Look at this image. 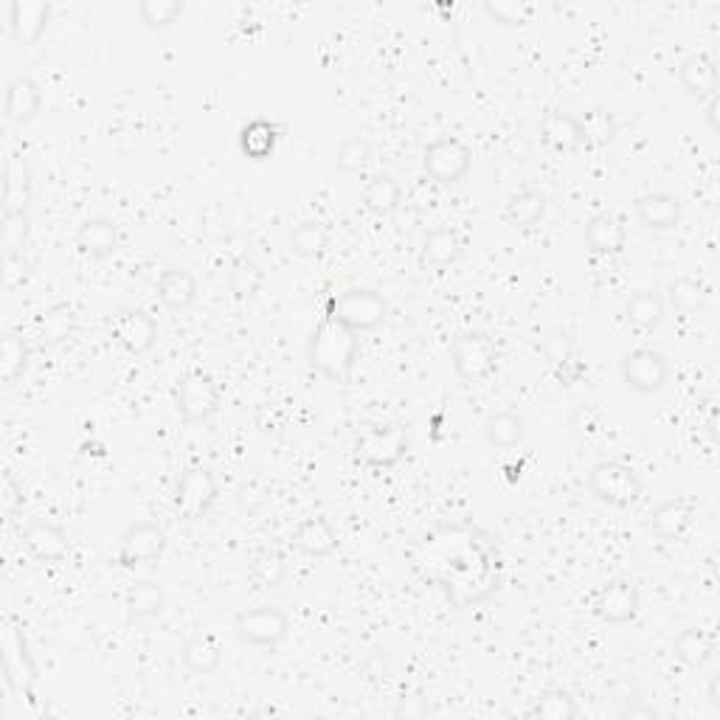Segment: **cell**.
<instances>
[{
  "mask_svg": "<svg viewBox=\"0 0 720 720\" xmlns=\"http://www.w3.org/2000/svg\"><path fill=\"white\" fill-rule=\"evenodd\" d=\"M358 358L360 335L329 313H324L307 344L310 369L333 383H349L355 367H358Z\"/></svg>",
  "mask_w": 720,
  "mask_h": 720,
  "instance_id": "obj_1",
  "label": "cell"
},
{
  "mask_svg": "<svg viewBox=\"0 0 720 720\" xmlns=\"http://www.w3.org/2000/svg\"><path fill=\"white\" fill-rule=\"evenodd\" d=\"M324 313H329L360 335L383 327L392 315V304L374 288H349L338 295H329Z\"/></svg>",
  "mask_w": 720,
  "mask_h": 720,
  "instance_id": "obj_2",
  "label": "cell"
},
{
  "mask_svg": "<svg viewBox=\"0 0 720 720\" xmlns=\"http://www.w3.org/2000/svg\"><path fill=\"white\" fill-rule=\"evenodd\" d=\"M0 662H3V682H7L9 693L28 698L32 687L37 684V664L28 650L26 634L14 616H7L3 630H0Z\"/></svg>",
  "mask_w": 720,
  "mask_h": 720,
  "instance_id": "obj_3",
  "label": "cell"
},
{
  "mask_svg": "<svg viewBox=\"0 0 720 720\" xmlns=\"http://www.w3.org/2000/svg\"><path fill=\"white\" fill-rule=\"evenodd\" d=\"M175 408L186 426L204 428L220 411V388L214 378L200 369H191L175 383Z\"/></svg>",
  "mask_w": 720,
  "mask_h": 720,
  "instance_id": "obj_4",
  "label": "cell"
},
{
  "mask_svg": "<svg viewBox=\"0 0 720 720\" xmlns=\"http://www.w3.org/2000/svg\"><path fill=\"white\" fill-rule=\"evenodd\" d=\"M411 448V431L406 426H369L355 439V458L360 465L388 471L406 456Z\"/></svg>",
  "mask_w": 720,
  "mask_h": 720,
  "instance_id": "obj_5",
  "label": "cell"
},
{
  "mask_svg": "<svg viewBox=\"0 0 720 720\" xmlns=\"http://www.w3.org/2000/svg\"><path fill=\"white\" fill-rule=\"evenodd\" d=\"M217 498H220V481H217L214 473L200 465L189 467V471H184V476L177 478L175 496H172V512H175L177 521L195 524V521L209 515L211 507L217 504Z\"/></svg>",
  "mask_w": 720,
  "mask_h": 720,
  "instance_id": "obj_6",
  "label": "cell"
},
{
  "mask_svg": "<svg viewBox=\"0 0 720 720\" xmlns=\"http://www.w3.org/2000/svg\"><path fill=\"white\" fill-rule=\"evenodd\" d=\"M589 490L596 501L616 510H628L642 498V478L623 462H596L589 471Z\"/></svg>",
  "mask_w": 720,
  "mask_h": 720,
  "instance_id": "obj_7",
  "label": "cell"
},
{
  "mask_svg": "<svg viewBox=\"0 0 720 720\" xmlns=\"http://www.w3.org/2000/svg\"><path fill=\"white\" fill-rule=\"evenodd\" d=\"M473 166L471 147L456 136H439L422 152V170L439 186L462 184Z\"/></svg>",
  "mask_w": 720,
  "mask_h": 720,
  "instance_id": "obj_8",
  "label": "cell"
},
{
  "mask_svg": "<svg viewBox=\"0 0 720 720\" xmlns=\"http://www.w3.org/2000/svg\"><path fill=\"white\" fill-rule=\"evenodd\" d=\"M619 374L623 383L636 394H655L667 388L670 378H673V367H670L667 355L655 352V349H630L619 360Z\"/></svg>",
  "mask_w": 720,
  "mask_h": 720,
  "instance_id": "obj_9",
  "label": "cell"
},
{
  "mask_svg": "<svg viewBox=\"0 0 720 720\" xmlns=\"http://www.w3.org/2000/svg\"><path fill=\"white\" fill-rule=\"evenodd\" d=\"M234 630L245 644L254 648H279L288 642L290 619L282 608L274 605H259V608H245L234 616Z\"/></svg>",
  "mask_w": 720,
  "mask_h": 720,
  "instance_id": "obj_10",
  "label": "cell"
},
{
  "mask_svg": "<svg viewBox=\"0 0 720 720\" xmlns=\"http://www.w3.org/2000/svg\"><path fill=\"white\" fill-rule=\"evenodd\" d=\"M451 363L458 380L465 383H485L498 363L496 344L485 333H467L453 338Z\"/></svg>",
  "mask_w": 720,
  "mask_h": 720,
  "instance_id": "obj_11",
  "label": "cell"
},
{
  "mask_svg": "<svg viewBox=\"0 0 720 720\" xmlns=\"http://www.w3.org/2000/svg\"><path fill=\"white\" fill-rule=\"evenodd\" d=\"M166 551V532L155 521H136L118 537L116 564L121 569H136L141 564H155Z\"/></svg>",
  "mask_w": 720,
  "mask_h": 720,
  "instance_id": "obj_12",
  "label": "cell"
},
{
  "mask_svg": "<svg viewBox=\"0 0 720 720\" xmlns=\"http://www.w3.org/2000/svg\"><path fill=\"white\" fill-rule=\"evenodd\" d=\"M594 614L608 625H628L639 616L642 608V594L630 580H611V583L600 585L591 600Z\"/></svg>",
  "mask_w": 720,
  "mask_h": 720,
  "instance_id": "obj_13",
  "label": "cell"
},
{
  "mask_svg": "<svg viewBox=\"0 0 720 720\" xmlns=\"http://www.w3.org/2000/svg\"><path fill=\"white\" fill-rule=\"evenodd\" d=\"M111 335L127 355L141 358V355L152 352V347L158 344V324L147 310L127 307L113 318Z\"/></svg>",
  "mask_w": 720,
  "mask_h": 720,
  "instance_id": "obj_14",
  "label": "cell"
},
{
  "mask_svg": "<svg viewBox=\"0 0 720 720\" xmlns=\"http://www.w3.org/2000/svg\"><path fill=\"white\" fill-rule=\"evenodd\" d=\"M23 546H26V551L37 564L48 566L66 564L73 551L71 537L66 535V530L51 524V521H43V518H34L32 524H26V530H23Z\"/></svg>",
  "mask_w": 720,
  "mask_h": 720,
  "instance_id": "obj_15",
  "label": "cell"
},
{
  "mask_svg": "<svg viewBox=\"0 0 720 720\" xmlns=\"http://www.w3.org/2000/svg\"><path fill=\"white\" fill-rule=\"evenodd\" d=\"M34 197V172L28 158L23 152H9L3 161V189H0V204L3 214H18V211L32 209Z\"/></svg>",
  "mask_w": 720,
  "mask_h": 720,
  "instance_id": "obj_16",
  "label": "cell"
},
{
  "mask_svg": "<svg viewBox=\"0 0 720 720\" xmlns=\"http://www.w3.org/2000/svg\"><path fill=\"white\" fill-rule=\"evenodd\" d=\"M54 7L48 0H12L9 3V34L18 46H37L46 34Z\"/></svg>",
  "mask_w": 720,
  "mask_h": 720,
  "instance_id": "obj_17",
  "label": "cell"
},
{
  "mask_svg": "<svg viewBox=\"0 0 720 720\" xmlns=\"http://www.w3.org/2000/svg\"><path fill=\"white\" fill-rule=\"evenodd\" d=\"M695 515H698V507H695L693 498L675 496V498H667V501H662V504L650 512L648 526H650V532L659 537V541H667V544H673V541H684V537L693 532Z\"/></svg>",
  "mask_w": 720,
  "mask_h": 720,
  "instance_id": "obj_18",
  "label": "cell"
},
{
  "mask_svg": "<svg viewBox=\"0 0 720 720\" xmlns=\"http://www.w3.org/2000/svg\"><path fill=\"white\" fill-rule=\"evenodd\" d=\"M43 111V88L37 79L32 77H14L9 79L7 93H3V118L9 125L23 127L39 116Z\"/></svg>",
  "mask_w": 720,
  "mask_h": 720,
  "instance_id": "obj_19",
  "label": "cell"
},
{
  "mask_svg": "<svg viewBox=\"0 0 720 720\" xmlns=\"http://www.w3.org/2000/svg\"><path fill=\"white\" fill-rule=\"evenodd\" d=\"M544 355L549 360L555 378L564 386H574L585 374V360L580 355V347L569 333H551L544 341Z\"/></svg>",
  "mask_w": 720,
  "mask_h": 720,
  "instance_id": "obj_20",
  "label": "cell"
},
{
  "mask_svg": "<svg viewBox=\"0 0 720 720\" xmlns=\"http://www.w3.org/2000/svg\"><path fill=\"white\" fill-rule=\"evenodd\" d=\"M293 549L313 560H324V557L338 551V532H335L333 521L324 515L304 518L302 524L293 530Z\"/></svg>",
  "mask_w": 720,
  "mask_h": 720,
  "instance_id": "obj_21",
  "label": "cell"
},
{
  "mask_svg": "<svg viewBox=\"0 0 720 720\" xmlns=\"http://www.w3.org/2000/svg\"><path fill=\"white\" fill-rule=\"evenodd\" d=\"M155 293H158V302L164 304L170 313H186V310L195 307L197 302L195 274L186 268H175V265H170V268H164L161 270V276H158Z\"/></svg>",
  "mask_w": 720,
  "mask_h": 720,
  "instance_id": "obj_22",
  "label": "cell"
},
{
  "mask_svg": "<svg viewBox=\"0 0 720 720\" xmlns=\"http://www.w3.org/2000/svg\"><path fill=\"white\" fill-rule=\"evenodd\" d=\"M675 73H678V82H682V88L689 93V96H698V98L718 96V88H720L718 62H715L709 54L704 51L687 54V57L678 62V71Z\"/></svg>",
  "mask_w": 720,
  "mask_h": 720,
  "instance_id": "obj_23",
  "label": "cell"
},
{
  "mask_svg": "<svg viewBox=\"0 0 720 720\" xmlns=\"http://www.w3.org/2000/svg\"><path fill=\"white\" fill-rule=\"evenodd\" d=\"M583 236L589 251L596 256H619L625 251V245H628V229H625L623 220L611 214V211L589 217Z\"/></svg>",
  "mask_w": 720,
  "mask_h": 720,
  "instance_id": "obj_24",
  "label": "cell"
},
{
  "mask_svg": "<svg viewBox=\"0 0 720 720\" xmlns=\"http://www.w3.org/2000/svg\"><path fill=\"white\" fill-rule=\"evenodd\" d=\"M118 245H121V234L111 217H91L77 229V248L88 259H111Z\"/></svg>",
  "mask_w": 720,
  "mask_h": 720,
  "instance_id": "obj_25",
  "label": "cell"
},
{
  "mask_svg": "<svg viewBox=\"0 0 720 720\" xmlns=\"http://www.w3.org/2000/svg\"><path fill=\"white\" fill-rule=\"evenodd\" d=\"M462 251H465V243H462V236H458L456 229H431L422 240V248H419V263L422 268H433V270H448L462 259Z\"/></svg>",
  "mask_w": 720,
  "mask_h": 720,
  "instance_id": "obj_26",
  "label": "cell"
},
{
  "mask_svg": "<svg viewBox=\"0 0 720 720\" xmlns=\"http://www.w3.org/2000/svg\"><path fill=\"white\" fill-rule=\"evenodd\" d=\"M636 217L650 231H670L682 223V204L670 191H648L636 200Z\"/></svg>",
  "mask_w": 720,
  "mask_h": 720,
  "instance_id": "obj_27",
  "label": "cell"
},
{
  "mask_svg": "<svg viewBox=\"0 0 720 720\" xmlns=\"http://www.w3.org/2000/svg\"><path fill=\"white\" fill-rule=\"evenodd\" d=\"M79 329V315L71 304H54V307L43 310L34 318V338L46 347H59V344L71 341Z\"/></svg>",
  "mask_w": 720,
  "mask_h": 720,
  "instance_id": "obj_28",
  "label": "cell"
},
{
  "mask_svg": "<svg viewBox=\"0 0 720 720\" xmlns=\"http://www.w3.org/2000/svg\"><path fill=\"white\" fill-rule=\"evenodd\" d=\"M664 318H667V304H664V295L655 290H636L625 302V322L639 333H653L662 327Z\"/></svg>",
  "mask_w": 720,
  "mask_h": 720,
  "instance_id": "obj_29",
  "label": "cell"
},
{
  "mask_svg": "<svg viewBox=\"0 0 720 720\" xmlns=\"http://www.w3.org/2000/svg\"><path fill=\"white\" fill-rule=\"evenodd\" d=\"M541 141H544L549 150L564 152V155H571L583 147V138H580V127H577V118L569 116V113L551 111L541 118Z\"/></svg>",
  "mask_w": 720,
  "mask_h": 720,
  "instance_id": "obj_30",
  "label": "cell"
},
{
  "mask_svg": "<svg viewBox=\"0 0 720 720\" xmlns=\"http://www.w3.org/2000/svg\"><path fill=\"white\" fill-rule=\"evenodd\" d=\"M181 662L191 675H214L223 664V644L211 634H195L181 650Z\"/></svg>",
  "mask_w": 720,
  "mask_h": 720,
  "instance_id": "obj_31",
  "label": "cell"
},
{
  "mask_svg": "<svg viewBox=\"0 0 720 720\" xmlns=\"http://www.w3.org/2000/svg\"><path fill=\"white\" fill-rule=\"evenodd\" d=\"M125 608L130 619H155L166 611V591L155 580H136L125 594Z\"/></svg>",
  "mask_w": 720,
  "mask_h": 720,
  "instance_id": "obj_32",
  "label": "cell"
},
{
  "mask_svg": "<svg viewBox=\"0 0 720 720\" xmlns=\"http://www.w3.org/2000/svg\"><path fill=\"white\" fill-rule=\"evenodd\" d=\"M284 577H288V557H284V551L268 546V549H259L251 557L248 580L256 591L279 589L284 583Z\"/></svg>",
  "mask_w": 720,
  "mask_h": 720,
  "instance_id": "obj_33",
  "label": "cell"
},
{
  "mask_svg": "<svg viewBox=\"0 0 720 720\" xmlns=\"http://www.w3.org/2000/svg\"><path fill=\"white\" fill-rule=\"evenodd\" d=\"M279 127L268 118H254L248 125L240 130V152H243L248 161H268L270 155L276 152V144H279Z\"/></svg>",
  "mask_w": 720,
  "mask_h": 720,
  "instance_id": "obj_34",
  "label": "cell"
},
{
  "mask_svg": "<svg viewBox=\"0 0 720 720\" xmlns=\"http://www.w3.org/2000/svg\"><path fill=\"white\" fill-rule=\"evenodd\" d=\"M673 655L687 670H704L715 655V639L701 628H687L673 639Z\"/></svg>",
  "mask_w": 720,
  "mask_h": 720,
  "instance_id": "obj_35",
  "label": "cell"
},
{
  "mask_svg": "<svg viewBox=\"0 0 720 720\" xmlns=\"http://www.w3.org/2000/svg\"><path fill=\"white\" fill-rule=\"evenodd\" d=\"M32 360V347L20 333H3L0 338V383L3 386H14L28 369Z\"/></svg>",
  "mask_w": 720,
  "mask_h": 720,
  "instance_id": "obj_36",
  "label": "cell"
},
{
  "mask_svg": "<svg viewBox=\"0 0 720 720\" xmlns=\"http://www.w3.org/2000/svg\"><path fill=\"white\" fill-rule=\"evenodd\" d=\"M526 419L515 411H498L485 422V439L490 448L498 451H512L524 442Z\"/></svg>",
  "mask_w": 720,
  "mask_h": 720,
  "instance_id": "obj_37",
  "label": "cell"
},
{
  "mask_svg": "<svg viewBox=\"0 0 720 720\" xmlns=\"http://www.w3.org/2000/svg\"><path fill=\"white\" fill-rule=\"evenodd\" d=\"M546 209H549V200H546L544 191L521 189L507 200V220L515 229H535L546 217Z\"/></svg>",
  "mask_w": 720,
  "mask_h": 720,
  "instance_id": "obj_38",
  "label": "cell"
},
{
  "mask_svg": "<svg viewBox=\"0 0 720 720\" xmlns=\"http://www.w3.org/2000/svg\"><path fill=\"white\" fill-rule=\"evenodd\" d=\"M399 204H403V186L392 175L369 177V184L363 186V206L372 214L388 217L399 209Z\"/></svg>",
  "mask_w": 720,
  "mask_h": 720,
  "instance_id": "obj_39",
  "label": "cell"
},
{
  "mask_svg": "<svg viewBox=\"0 0 720 720\" xmlns=\"http://www.w3.org/2000/svg\"><path fill=\"white\" fill-rule=\"evenodd\" d=\"M577 127H580L583 147H591V150H603V147H608L616 138V132H619L616 116L611 111H605V107H591L585 116L577 118Z\"/></svg>",
  "mask_w": 720,
  "mask_h": 720,
  "instance_id": "obj_40",
  "label": "cell"
},
{
  "mask_svg": "<svg viewBox=\"0 0 720 720\" xmlns=\"http://www.w3.org/2000/svg\"><path fill=\"white\" fill-rule=\"evenodd\" d=\"M290 254H295L299 259H313V256H322L329 248V231L327 225L318 223V220H302L299 225H293L288 236Z\"/></svg>",
  "mask_w": 720,
  "mask_h": 720,
  "instance_id": "obj_41",
  "label": "cell"
},
{
  "mask_svg": "<svg viewBox=\"0 0 720 720\" xmlns=\"http://www.w3.org/2000/svg\"><path fill=\"white\" fill-rule=\"evenodd\" d=\"M28 236H32V217H28V211L0 217V248H3V256H7L9 263L26 254Z\"/></svg>",
  "mask_w": 720,
  "mask_h": 720,
  "instance_id": "obj_42",
  "label": "cell"
},
{
  "mask_svg": "<svg viewBox=\"0 0 720 720\" xmlns=\"http://www.w3.org/2000/svg\"><path fill=\"white\" fill-rule=\"evenodd\" d=\"M664 304L675 313H698V310L707 307V288L693 276H678L667 284Z\"/></svg>",
  "mask_w": 720,
  "mask_h": 720,
  "instance_id": "obj_43",
  "label": "cell"
},
{
  "mask_svg": "<svg viewBox=\"0 0 720 720\" xmlns=\"http://www.w3.org/2000/svg\"><path fill=\"white\" fill-rule=\"evenodd\" d=\"M530 718H549V720H571L580 715V707L566 689H546L544 695H537L532 704Z\"/></svg>",
  "mask_w": 720,
  "mask_h": 720,
  "instance_id": "obj_44",
  "label": "cell"
},
{
  "mask_svg": "<svg viewBox=\"0 0 720 720\" xmlns=\"http://www.w3.org/2000/svg\"><path fill=\"white\" fill-rule=\"evenodd\" d=\"M369 161H372V144H369V138L363 136L344 138L338 150H335V166H338L344 175H360V172H367Z\"/></svg>",
  "mask_w": 720,
  "mask_h": 720,
  "instance_id": "obj_45",
  "label": "cell"
},
{
  "mask_svg": "<svg viewBox=\"0 0 720 720\" xmlns=\"http://www.w3.org/2000/svg\"><path fill=\"white\" fill-rule=\"evenodd\" d=\"M184 3L181 0H141L138 3V18L150 32H164V28L175 26V20L184 14Z\"/></svg>",
  "mask_w": 720,
  "mask_h": 720,
  "instance_id": "obj_46",
  "label": "cell"
},
{
  "mask_svg": "<svg viewBox=\"0 0 720 720\" xmlns=\"http://www.w3.org/2000/svg\"><path fill=\"white\" fill-rule=\"evenodd\" d=\"M265 284V270L263 265L254 259H243L229 270V290L236 299H254Z\"/></svg>",
  "mask_w": 720,
  "mask_h": 720,
  "instance_id": "obj_47",
  "label": "cell"
},
{
  "mask_svg": "<svg viewBox=\"0 0 720 720\" xmlns=\"http://www.w3.org/2000/svg\"><path fill=\"white\" fill-rule=\"evenodd\" d=\"M485 12L501 26H526L535 18L532 3H485Z\"/></svg>",
  "mask_w": 720,
  "mask_h": 720,
  "instance_id": "obj_48",
  "label": "cell"
},
{
  "mask_svg": "<svg viewBox=\"0 0 720 720\" xmlns=\"http://www.w3.org/2000/svg\"><path fill=\"white\" fill-rule=\"evenodd\" d=\"M20 510H23V487H20L18 478L7 471L3 478H0V512H3L7 521H12Z\"/></svg>",
  "mask_w": 720,
  "mask_h": 720,
  "instance_id": "obj_49",
  "label": "cell"
},
{
  "mask_svg": "<svg viewBox=\"0 0 720 720\" xmlns=\"http://www.w3.org/2000/svg\"><path fill=\"white\" fill-rule=\"evenodd\" d=\"M571 428H574L577 433H594L596 428H600V414L589 406H580L574 411V417H571Z\"/></svg>",
  "mask_w": 720,
  "mask_h": 720,
  "instance_id": "obj_50",
  "label": "cell"
},
{
  "mask_svg": "<svg viewBox=\"0 0 720 720\" xmlns=\"http://www.w3.org/2000/svg\"><path fill=\"white\" fill-rule=\"evenodd\" d=\"M623 718H644V720H653V718H659V712H655L653 707H642V704H630L628 709H623Z\"/></svg>",
  "mask_w": 720,
  "mask_h": 720,
  "instance_id": "obj_51",
  "label": "cell"
},
{
  "mask_svg": "<svg viewBox=\"0 0 720 720\" xmlns=\"http://www.w3.org/2000/svg\"><path fill=\"white\" fill-rule=\"evenodd\" d=\"M707 121H709V130L718 132V96L707 98Z\"/></svg>",
  "mask_w": 720,
  "mask_h": 720,
  "instance_id": "obj_52",
  "label": "cell"
},
{
  "mask_svg": "<svg viewBox=\"0 0 720 720\" xmlns=\"http://www.w3.org/2000/svg\"><path fill=\"white\" fill-rule=\"evenodd\" d=\"M709 704L720 709V675H712V682H709Z\"/></svg>",
  "mask_w": 720,
  "mask_h": 720,
  "instance_id": "obj_53",
  "label": "cell"
}]
</instances>
